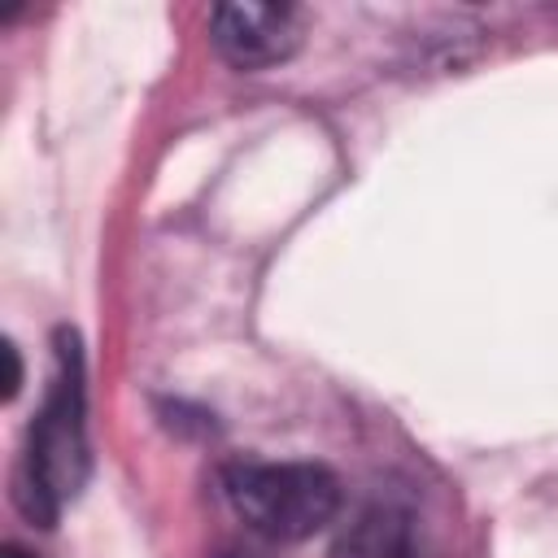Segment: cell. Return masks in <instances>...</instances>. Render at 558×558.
Here are the masks:
<instances>
[{
  "label": "cell",
  "instance_id": "cell-1",
  "mask_svg": "<svg viewBox=\"0 0 558 558\" xmlns=\"http://www.w3.org/2000/svg\"><path fill=\"white\" fill-rule=\"evenodd\" d=\"M52 379L44 405L26 432V453L17 471V506L26 519L52 527L61 506L78 497L87 480V388H83V349L70 327L52 340Z\"/></svg>",
  "mask_w": 558,
  "mask_h": 558
},
{
  "label": "cell",
  "instance_id": "cell-2",
  "mask_svg": "<svg viewBox=\"0 0 558 558\" xmlns=\"http://www.w3.org/2000/svg\"><path fill=\"white\" fill-rule=\"evenodd\" d=\"M222 493L235 519L275 545L323 532L340 510V480L318 462H231Z\"/></svg>",
  "mask_w": 558,
  "mask_h": 558
},
{
  "label": "cell",
  "instance_id": "cell-3",
  "mask_svg": "<svg viewBox=\"0 0 558 558\" xmlns=\"http://www.w3.org/2000/svg\"><path fill=\"white\" fill-rule=\"evenodd\" d=\"M301 9L292 4H218L209 13V39L235 70H270L301 48Z\"/></svg>",
  "mask_w": 558,
  "mask_h": 558
},
{
  "label": "cell",
  "instance_id": "cell-4",
  "mask_svg": "<svg viewBox=\"0 0 558 558\" xmlns=\"http://www.w3.org/2000/svg\"><path fill=\"white\" fill-rule=\"evenodd\" d=\"M331 558H414L410 549V523L392 506L362 510L336 541Z\"/></svg>",
  "mask_w": 558,
  "mask_h": 558
},
{
  "label": "cell",
  "instance_id": "cell-5",
  "mask_svg": "<svg viewBox=\"0 0 558 558\" xmlns=\"http://www.w3.org/2000/svg\"><path fill=\"white\" fill-rule=\"evenodd\" d=\"M4 401H13L17 397V388H22V357H17V344L13 340H4Z\"/></svg>",
  "mask_w": 558,
  "mask_h": 558
},
{
  "label": "cell",
  "instance_id": "cell-6",
  "mask_svg": "<svg viewBox=\"0 0 558 558\" xmlns=\"http://www.w3.org/2000/svg\"><path fill=\"white\" fill-rule=\"evenodd\" d=\"M0 558H35V554H26L22 545H4V554H0Z\"/></svg>",
  "mask_w": 558,
  "mask_h": 558
}]
</instances>
